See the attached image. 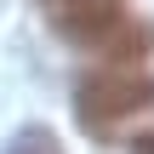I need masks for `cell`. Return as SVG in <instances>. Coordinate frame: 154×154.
Here are the masks:
<instances>
[{"mask_svg":"<svg viewBox=\"0 0 154 154\" xmlns=\"http://www.w3.org/2000/svg\"><path fill=\"white\" fill-rule=\"evenodd\" d=\"M46 17L80 51H103V57L131 63V69H137V57H149V46H154V29L126 11V0H46Z\"/></svg>","mask_w":154,"mask_h":154,"instance_id":"cell-1","label":"cell"},{"mask_svg":"<svg viewBox=\"0 0 154 154\" xmlns=\"http://www.w3.org/2000/svg\"><path fill=\"white\" fill-rule=\"evenodd\" d=\"M149 109H154V80L137 74L131 63L97 69V74H86V80L74 86V114H80V126L97 131V137H109L114 126H126V120H137V114H149Z\"/></svg>","mask_w":154,"mask_h":154,"instance_id":"cell-2","label":"cell"},{"mask_svg":"<svg viewBox=\"0 0 154 154\" xmlns=\"http://www.w3.org/2000/svg\"><path fill=\"white\" fill-rule=\"evenodd\" d=\"M6 154H63V143H57V131H46V126H23V131L6 143Z\"/></svg>","mask_w":154,"mask_h":154,"instance_id":"cell-3","label":"cell"}]
</instances>
